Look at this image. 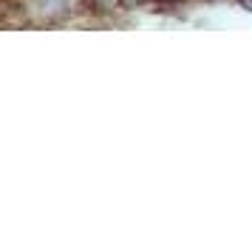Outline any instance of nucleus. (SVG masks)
Wrapping results in <instances>:
<instances>
[{"mask_svg": "<svg viewBox=\"0 0 252 243\" xmlns=\"http://www.w3.org/2000/svg\"><path fill=\"white\" fill-rule=\"evenodd\" d=\"M65 6H68V0H40V9H43L48 17L63 14V12H65Z\"/></svg>", "mask_w": 252, "mask_h": 243, "instance_id": "nucleus-1", "label": "nucleus"}, {"mask_svg": "<svg viewBox=\"0 0 252 243\" xmlns=\"http://www.w3.org/2000/svg\"><path fill=\"white\" fill-rule=\"evenodd\" d=\"M119 6L122 9H142V6H148V0H119Z\"/></svg>", "mask_w": 252, "mask_h": 243, "instance_id": "nucleus-2", "label": "nucleus"}, {"mask_svg": "<svg viewBox=\"0 0 252 243\" xmlns=\"http://www.w3.org/2000/svg\"><path fill=\"white\" fill-rule=\"evenodd\" d=\"M94 3H96L99 9H114V6L119 3V0H94Z\"/></svg>", "mask_w": 252, "mask_h": 243, "instance_id": "nucleus-3", "label": "nucleus"}, {"mask_svg": "<svg viewBox=\"0 0 252 243\" xmlns=\"http://www.w3.org/2000/svg\"><path fill=\"white\" fill-rule=\"evenodd\" d=\"M241 6H244L247 12H252V0H241Z\"/></svg>", "mask_w": 252, "mask_h": 243, "instance_id": "nucleus-4", "label": "nucleus"}]
</instances>
